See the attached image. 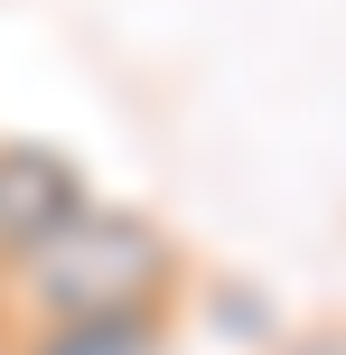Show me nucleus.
Here are the masks:
<instances>
[{"label": "nucleus", "instance_id": "f257e3e1", "mask_svg": "<svg viewBox=\"0 0 346 355\" xmlns=\"http://www.w3.org/2000/svg\"><path fill=\"white\" fill-rule=\"evenodd\" d=\"M187 243L141 206H103L94 196L66 234L28 252L19 271H0V337H28V327H178L187 300Z\"/></svg>", "mask_w": 346, "mask_h": 355}, {"label": "nucleus", "instance_id": "f03ea898", "mask_svg": "<svg viewBox=\"0 0 346 355\" xmlns=\"http://www.w3.org/2000/svg\"><path fill=\"white\" fill-rule=\"evenodd\" d=\"M94 206L85 159L56 141H0V271H19L47 234H66Z\"/></svg>", "mask_w": 346, "mask_h": 355}, {"label": "nucleus", "instance_id": "7ed1b4c3", "mask_svg": "<svg viewBox=\"0 0 346 355\" xmlns=\"http://www.w3.org/2000/svg\"><path fill=\"white\" fill-rule=\"evenodd\" d=\"M0 355H168V327H28L0 337Z\"/></svg>", "mask_w": 346, "mask_h": 355}]
</instances>
